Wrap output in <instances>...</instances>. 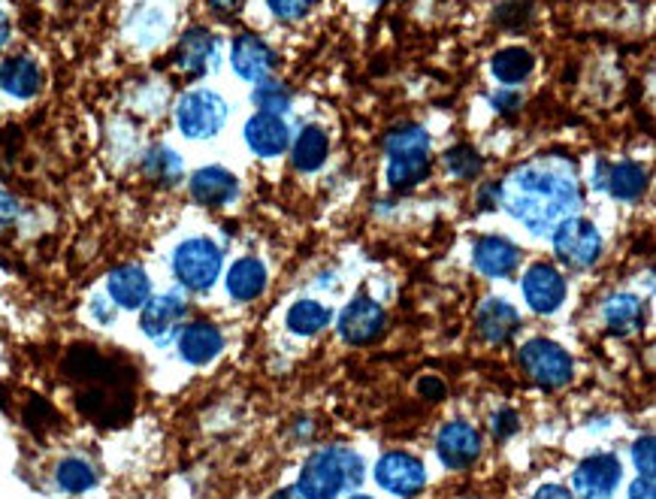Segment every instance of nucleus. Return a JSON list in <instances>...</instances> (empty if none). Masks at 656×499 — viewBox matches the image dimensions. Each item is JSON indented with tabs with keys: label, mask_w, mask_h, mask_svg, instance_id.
<instances>
[{
	"label": "nucleus",
	"mask_w": 656,
	"mask_h": 499,
	"mask_svg": "<svg viewBox=\"0 0 656 499\" xmlns=\"http://www.w3.org/2000/svg\"><path fill=\"white\" fill-rule=\"evenodd\" d=\"M499 203L533 233H550L584 207L578 167L563 154H541L520 163L499 182Z\"/></svg>",
	"instance_id": "f257e3e1"
},
{
	"label": "nucleus",
	"mask_w": 656,
	"mask_h": 499,
	"mask_svg": "<svg viewBox=\"0 0 656 499\" xmlns=\"http://www.w3.org/2000/svg\"><path fill=\"white\" fill-rule=\"evenodd\" d=\"M64 376L76 385V406L95 423H125L133 412L137 372L116 355L95 346H73L64 358Z\"/></svg>",
	"instance_id": "f03ea898"
},
{
	"label": "nucleus",
	"mask_w": 656,
	"mask_h": 499,
	"mask_svg": "<svg viewBox=\"0 0 656 499\" xmlns=\"http://www.w3.org/2000/svg\"><path fill=\"white\" fill-rule=\"evenodd\" d=\"M364 481V460L351 448H321L315 451L300 472L302 499H336L348 485Z\"/></svg>",
	"instance_id": "7ed1b4c3"
},
{
	"label": "nucleus",
	"mask_w": 656,
	"mask_h": 499,
	"mask_svg": "<svg viewBox=\"0 0 656 499\" xmlns=\"http://www.w3.org/2000/svg\"><path fill=\"white\" fill-rule=\"evenodd\" d=\"M221 263H225V255L206 237L185 239L182 246L172 251V276L179 279L182 288L195 293L209 291L218 282Z\"/></svg>",
	"instance_id": "20e7f679"
},
{
	"label": "nucleus",
	"mask_w": 656,
	"mask_h": 499,
	"mask_svg": "<svg viewBox=\"0 0 656 499\" xmlns=\"http://www.w3.org/2000/svg\"><path fill=\"white\" fill-rule=\"evenodd\" d=\"M227 100L212 88H191L176 103V124L188 140H212L227 121Z\"/></svg>",
	"instance_id": "39448f33"
},
{
	"label": "nucleus",
	"mask_w": 656,
	"mask_h": 499,
	"mask_svg": "<svg viewBox=\"0 0 656 499\" xmlns=\"http://www.w3.org/2000/svg\"><path fill=\"white\" fill-rule=\"evenodd\" d=\"M554 233V251L563 263H569L575 270H587L593 263L603 258V237L593 221L584 218H566L559 228L550 230Z\"/></svg>",
	"instance_id": "423d86ee"
},
{
	"label": "nucleus",
	"mask_w": 656,
	"mask_h": 499,
	"mask_svg": "<svg viewBox=\"0 0 656 499\" xmlns=\"http://www.w3.org/2000/svg\"><path fill=\"white\" fill-rule=\"evenodd\" d=\"M520 367L541 388H563L571 381V358L550 339H529L520 348Z\"/></svg>",
	"instance_id": "0eeeda50"
},
{
	"label": "nucleus",
	"mask_w": 656,
	"mask_h": 499,
	"mask_svg": "<svg viewBox=\"0 0 656 499\" xmlns=\"http://www.w3.org/2000/svg\"><path fill=\"white\" fill-rule=\"evenodd\" d=\"M376 481L394 497L411 499L427 488V469L415 455L390 451L376 463Z\"/></svg>",
	"instance_id": "6e6552de"
},
{
	"label": "nucleus",
	"mask_w": 656,
	"mask_h": 499,
	"mask_svg": "<svg viewBox=\"0 0 656 499\" xmlns=\"http://www.w3.org/2000/svg\"><path fill=\"white\" fill-rule=\"evenodd\" d=\"M436 455H439L441 467L451 469V472H463V469L473 467L481 455V433L466 421L445 423L436 436Z\"/></svg>",
	"instance_id": "1a4fd4ad"
},
{
	"label": "nucleus",
	"mask_w": 656,
	"mask_h": 499,
	"mask_svg": "<svg viewBox=\"0 0 656 499\" xmlns=\"http://www.w3.org/2000/svg\"><path fill=\"white\" fill-rule=\"evenodd\" d=\"M221 61V40L206 28H191L182 33V40L176 46V67L185 77L200 79L212 73Z\"/></svg>",
	"instance_id": "9d476101"
},
{
	"label": "nucleus",
	"mask_w": 656,
	"mask_h": 499,
	"mask_svg": "<svg viewBox=\"0 0 656 499\" xmlns=\"http://www.w3.org/2000/svg\"><path fill=\"white\" fill-rule=\"evenodd\" d=\"M524 297L533 312L554 316L566 300V276L554 263L538 261L524 272Z\"/></svg>",
	"instance_id": "9b49d317"
},
{
	"label": "nucleus",
	"mask_w": 656,
	"mask_h": 499,
	"mask_svg": "<svg viewBox=\"0 0 656 499\" xmlns=\"http://www.w3.org/2000/svg\"><path fill=\"white\" fill-rule=\"evenodd\" d=\"M385 325H388L385 309L376 300H369V297H357V300L345 306L342 316H339V337L348 346H369V342H376L381 337Z\"/></svg>",
	"instance_id": "f8f14e48"
},
{
	"label": "nucleus",
	"mask_w": 656,
	"mask_h": 499,
	"mask_svg": "<svg viewBox=\"0 0 656 499\" xmlns=\"http://www.w3.org/2000/svg\"><path fill=\"white\" fill-rule=\"evenodd\" d=\"M188 316V303H185L182 293H158V297H149L146 306H142V333L155 342H167L170 337H176L182 330V321Z\"/></svg>",
	"instance_id": "ddd939ff"
},
{
	"label": "nucleus",
	"mask_w": 656,
	"mask_h": 499,
	"mask_svg": "<svg viewBox=\"0 0 656 499\" xmlns=\"http://www.w3.org/2000/svg\"><path fill=\"white\" fill-rule=\"evenodd\" d=\"M624 478V467L614 455H593L575 469V493L582 499H608Z\"/></svg>",
	"instance_id": "4468645a"
},
{
	"label": "nucleus",
	"mask_w": 656,
	"mask_h": 499,
	"mask_svg": "<svg viewBox=\"0 0 656 499\" xmlns=\"http://www.w3.org/2000/svg\"><path fill=\"white\" fill-rule=\"evenodd\" d=\"M230 64L246 82L258 86L276 70V52L258 33H239L230 46Z\"/></svg>",
	"instance_id": "2eb2a0df"
},
{
	"label": "nucleus",
	"mask_w": 656,
	"mask_h": 499,
	"mask_svg": "<svg viewBox=\"0 0 656 499\" xmlns=\"http://www.w3.org/2000/svg\"><path fill=\"white\" fill-rule=\"evenodd\" d=\"M593 182H596V188H605L614 200L635 203L647 191V170L635 161H599L596 163V173H593Z\"/></svg>",
	"instance_id": "dca6fc26"
},
{
	"label": "nucleus",
	"mask_w": 656,
	"mask_h": 499,
	"mask_svg": "<svg viewBox=\"0 0 656 499\" xmlns=\"http://www.w3.org/2000/svg\"><path fill=\"white\" fill-rule=\"evenodd\" d=\"M246 142L248 149L260 158H279V154L288 152L291 146V128L281 116H272V112H258L251 116L246 124Z\"/></svg>",
	"instance_id": "f3484780"
},
{
	"label": "nucleus",
	"mask_w": 656,
	"mask_h": 499,
	"mask_svg": "<svg viewBox=\"0 0 656 499\" xmlns=\"http://www.w3.org/2000/svg\"><path fill=\"white\" fill-rule=\"evenodd\" d=\"M473 261L487 279H508L520 267V249L506 237H481L475 239Z\"/></svg>",
	"instance_id": "a211bd4d"
},
{
	"label": "nucleus",
	"mask_w": 656,
	"mask_h": 499,
	"mask_svg": "<svg viewBox=\"0 0 656 499\" xmlns=\"http://www.w3.org/2000/svg\"><path fill=\"white\" fill-rule=\"evenodd\" d=\"M239 194V179L225 167H203L191 176V197L206 209H221Z\"/></svg>",
	"instance_id": "6ab92c4d"
},
{
	"label": "nucleus",
	"mask_w": 656,
	"mask_h": 499,
	"mask_svg": "<svg viewBox=\"0 0 656 499\" xmlns=\"http://www.w3.org/2000/svg\"><path fill=\"white\" fill-rule=\"evenodd\" d=\"M225 337L212 321H191L179 330V355H182L191 367H206L221 355Z\"/></svg>",
	"instance_id": "aec40b11"
},
{
	"label": "nucleus",
	"mask_w": 656,
	"mask_h": 499,
	"mask_svg": "<svg viewBox=\"0 0 656 499\" xmlns=\"http://www.w3.org/2000/svg\"><path fill=\"white\" fill-rule=\"evenodd\" d=\"M0 88L16 100H31L43 88V70L28 54H12L0 64Z\"/></svg>",
	"instance_id": "412c9836"
},
{
	"label": "nucleus",
	"mask_w": 656,
	"mask_h": 499,
	"mask_svg": "<svg viewBox=\"0 0 656 499\" xmlns=\"http://www.w3.org/2000/svg\"><path fill=\"white\" fill-rule=\"evenodd\" d=\"M478 330H481V337L487 342H494V346H503L508 339L515 337L517 330H520V316H517V309L503 297H487L485 303L478 306Z\"/></svg>",
	"instance_id": "4be33fe9"
},
{
	"label": "nucleus",
	"mask_w": 656,
	"mask_h": 499,
	"mask_svg": "<svg viewBox=\"0 0 656 499\" xmlns=\"http://www.w3.org/2000/svg\"><path fill=\"white\" fill-rule=\"evenodd\" d=\"M107 291L112 297V303L121 306V309H142L151 297V282L142 267L125 263L119 270L109 272Z\"/></svg>",
	"instance_id": "5701e85b"
},
{
	"label": "nucleus",
	"mask_w": 656,
	"mask_h": 499,
	"mask_svg": "<svg viewBox=\"0 0 656 499\" xmlns=\"http://www.w3.org/2000/svg\"><path fill=\"white\" fill-rule=\"evenodd\" d=\"M267 291V267L258 258H239L227 272V293L237 303H251Z\"/></svg>",
	"instance_id": "b1692460"
},
{
	"label": "nucleus",
	"mask_w": 656,
	"mask_h": 499,
	"mask_svg": "<svg viewBox=\"0 0 656 499\" xmlns=\"http://www.w3.org/2000/svg\"><path fill=\"white\" fill-rule=\"evenodd\" d=\"M327 154H330V140H327V131L318 128V124H306L291 142V158L294 167L300 170V173H315V170H321L324 161H327Z\"/></svg>",
	"instance_id": "393cba45"
},
{
	"label": "nucleus",
	"mask_w": 656,
	"mask_h": 499,
	"mask_svg": "<svg viewBox=\"0 0 656 499\" xmlns=\"http://www.w3.org/2000/svg\"><path fill=\"white\" fill-rule=\"evenodd\" d=\"M603 318L612 333L629 337L645 321V306H642V300L635 293H614V297H608V303H605Z\"/></svg>",
	"instance_id": "a878e982"
},
{
	"label": "nucleus",
	"mask_w": 656,
	"mask_h": 499,
	"mask_svg": "<svg viewBox=\"0 0 656 499\" xmlns=\"http://www.w3.org/2000/svg\"><path fill=\"white\" fill-rule=\"evenodd\" d=\"M533 67H536V58L524 46H508V49H499L490 58V73L496 77V82H503L506 88H515L524 79H529Z\"/></svg>",
	"instance_id": "bb28decb"
},
{
	"label": "nucleus",
	"mask_w": 656,
	"mask_h": 499,
	"mask_svg": "<svg viewBox=\"0 0 656 499\" xmlns=\"http://www.w3.org/2000/svg\"><path fill=\"white\" fill-rule=\"evenodd\" d=\"M142 173H146V179H151L155 184L170 188V184H176L182 179L185 163L179 154L172 152L170 146H151L149 152L142 154Z\"/></svg>",
	"instance_id": "cd10ccee"
},
{
	"label": "nucleus",
	"mask_w": 656,
	"mask_h": 499,
	"mask_svg": "<svg viewBox=\"0 0 656 499\" xmlns=\"http://www.w3.org/2000/svg\"><path fill=\"white\" fill-rule=\"evenodd\" d=\"M427 173H430V152L388 158V182L397 191H409L420 179H427Z\"/></svg>",
	"instance_id": "c85d7f7f"
},
{
	"label": "nucleus",
	"mask_w": 656,
	"mask_h": 499,
	"mask_svg": "<svg viewBox=\"0 0 656 499\" xmlns=\"http://www.w3.org/2000/svg\"><path fill=\"white\" fill-rule=\"evenodd\" d=\"M330 309L318 300H300V303L291 306L288 312V327H291L297 337H315L321 333L324 327L330 325Z\"/></svg>",
	"instance_id": "c756f323"
},
{
	"label": "nucleus",
	"mask_w": 656,
	"mask_h": 499,
	"mask_svg": "<svg viewBox=\"0 0 656 499\" xmlns=\"http://www.w3.org/2000/svg\"><path fill=\"white\" fill-rule=\"evenodd\" d=\"M430 152V133L420 124H399L388 133L385 140V154L397 158V154H424Z\"/></svg>",
	"instance_id": "7c9ffc66"
},
{
	"label": "nucleus",
	"mask_w": 656,
	"mask_h": 499,
	"mask_svg": "<svg viewBox=\"0 0 656 499\" xmlns=\"http://www.w3.org/2000/svg\"><path fill=\"white\" fill-rule=\"evenodd\" d=\"M441 163H445V173L460 179V182H473L485 170V161H481V154L475 152L473 146H454V149L441 154Z\"/></svg>",
	"instance_id": "2f4dec72"
},
{
	"label": "nucleus",
	"mask_w": 656,
	"mask_h": 499,
	"mask_svg": "<svg viewBox=\"0 0 656 499\" xmlns=\"http://www.w3.org/2000/svg\"><path fill=\"white\" fill-rule=\"evenodd\" d=\"M291 88L285 82H276V79H264L251 91V103L258 107V112H272V116H285L291 109Z\"/></svg>",
	"instance_id": "473e14b6"
},
{
	"label": "nucleus",
	"mask_w": 656,
	"mask_h": 499,
	"mask_svg": "<svg viewBox=\"0 0 656 499\" xmlns=\"http://www.w3.org/2000/svg\"><path fill=\"white\" fill-rule=\"evenodd\" d=\"M54 478H58V485H61L67 493H86V490H91L98 485V472H95V467L86 463V460H79V457H70L64 463H58Z\"/></svg>",
	"instance_id": "72a5a7b5"
},
{
	"label": "nucleus",
	"mask_w": 656,
	"mask_h": 499,
	"mask_svg": "<svg viewBox=\"0 0 656 499\" xmlns=\"http://www.w3.org/2000/svg\"><path fill=\"white\" fill-rule=\"evenodd\" d=\"M269 10L276 19H285V22H297L302 16H309V10L315 7V0H267Z\"/></svg>",
	"instance_id": "f704fd0d"
},
{
	"label": "nucleus",
	"mask_w": 656,
	"mask_h": 499,
	"mask_svg": "<svg viewBox=\"0 0 656 499\" xmlns=\"http://www.w3.org/2000/svg\"><path fill=\"white\" fill-rule=\"evenodd\" d=\"M633 463L638 469V476L654 478L656 463H654V436H645V439H638L633 446Z\"/></svg>",
	"instance_id": "c9c22d12"
},
{
	"label": "nucleus",
	"mask_w": 656,
	"mask_h": 499,
	"mask_svg": "<svg viewBox=\"0 0 656 499\" xmlns=\"http://www.w3.org/2000/svg\"><path fill=\"white\" fill-rule=\"evenodd\" d=\"M533 16V10H529V0H508V3H503L499 10H496V19L503 24H508V28H517V24H524Z\"/></svg>",
	"instance_id": "e433bc0d"
},
{
	"label": "nucleus",
	"mask_w": 656,
	"mask_h": 499,
	"mask_svg": "<svg viewBox=\"0 0 656 499\" xmlns=\"http://www.w3.org/2000/svg\"><path fill=\"white\" fill-rule=\"evenodd\" d=\"M490 430H494L496 439H508V436H515L520 430V421H517V415L511 409H503V412L494 415Z\"/></svg>",
	"instance_id": "4c0bfd02"
},
{
	"label": "nucleus",
	"mask_w": 656,
	"mask_h": 499,
	"mask_svg": "<svg viewBox=\"0 0 656 499\" xmlns=\"http://www.w3.org/2000/svg\"><path fill=\"white\" fill-rule=\"evenodd\" d=\"M490 103H494V109L499 116H515V112H520L524 98H520L517 91H511V88H503V91H496L494 98H490Z\"/></svg>",
	"instance_id": "58836bf2"
},
{
	"label": "nucleus",
	"mask_w": 656,
	"mask_h": 499,
	"mask_svg": "<svg viewBox=\"0 0 656 499\" xmlns=\"http://www.w3.org/2000/svg\"><path fill=\"white\" fill-rule=\"evenodd\" d=\"M19 212H22L19 200H16L10 191H3V188H0V233H3V230H10L12 224H16Z\"/></svg>",
	"instance_id": "ea45409f"
},
{
	"label": "nucleus",
	"mask_w": 656,
	"mask_h": 499,
	"mask_svg": "<svg viewBox=\"0 0 656 499\" xmlns=\"http://www.w3.org/2000/svg\"><path fill=\"white\" fill-rule=\"evenodd\" d=\"M418 393L420 397H427V400H441L445 393H448V388H445V381L433 379V376H427V379L418 381Z\"/></svg>",
	"instance_id": "a19ab883"
},
{
	"label": "nucleus",
	"mask_w": 656,
	"mask_h": 499,
	"mask_svg": "<svg viewBox=\"0 0 656 499\" xmlns=\"http://www.w3.org/2000/svg\"><path fill=\"white\" fill-rule=\"evenodd\" d=\"M629 499H656L654 478H647V476L635 478L633 488H629Z\"/></svg>",
	"instance_id": "79ce46f5"
},
{
	"label": "nucleus",
	"mask_w": 656,
	"mask_h": 499,
	"mask_svg": "<svg viewBox=\"0 0 656 499\" xmlns=\"http://www.w3.org/2000/svg\"><path fill=\"white\" fill-rule=\"evenodd\" d=\"M533 499H575V493L559 488V485H545V488H538V493Z\"/></svg>",
	"instance_id": "37998d69"
},
{
	"label": "nucleus",
	"mask_w": 656,
	"mask_h": 499,
	"mask_svg": "<svg viewBox=\"0 0 656 499\" xmlns=\"http://www.w3.org/2000/svg\"><path fill=\"white\" fill-rule=\"evenodd\" d=\"M478 200H481V207H496V203H499V184L490 182L487 188H481Z\"/></svg>",
	"instance_id": "c03bdc74"
},
{
	"label": "nucleus",
	"mask_w": 656,
	"mask_h": 499,
	"mask_svg": "<svg viewBox=\"0 0 656 499\" xmlns=\"http://www.w3.org/2000/svg\"><path fill=\"white\" fill-rule=\"evenodd\" d=\"M239 3H242V0H209V7H212L216 12H221V16H230V12H237Z\"/></svg>",
	"instance_id": "a18cd8bd"
},
{
	"label": "nucleus",
	"mask_w": 656,
	"mask_h": 499,
	"mask_svg": "<svg viewBox=\"0 0 656 499\" xmlns=\"http://www.w3.org/2000/svg\"><path fill=\"white\" fill-rule=\"evenodd\" d=\"M7 40H10V16L0 10V49L7 46Z\"/></svg>",
	"instance_id": "49530a36"
},
{
	"label": "nucleus",
	"mask_w": 656,
	"mask_h": 499,
	"mask_svg": "<svg viewBox=\"0 0 656 499\" xmlns=\"http://www.w3.org/2000/svg\"><path fill=\"white\" fill-rule=\"evenodd\" d=\"M272 499H302V497L297 493V490H279V493H276Z\"/></svg>",
	"instance_id": "de8ad7c7"
},
{
	"label": "nucleus",
	"mask_w": 656,
	"mask_h": 499,
	"mask_svg": "<svg viewBox=\"0 0 656 499\" xmlns=\"http://www.w3.org/2000/svg\"><path fill=\"white\" fill-rule=\"evenodd\" d=\"M348 499H372V497H364V493H355V497H348Z\"/></svg>",
	"instance_id": "09e8293b"
}]
</instances>
